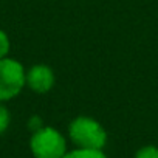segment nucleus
I'll return each instance as SVG.
<instances>
[{
  "label": "nucleus",
  "instance_id": "obj_5",
  "mask_svg": "<svg viewBox=\"0 0 158 158\" xmlns=\"http://www.w3.org/2000/svg\"><path fill=\"white\" fill-rule=\"evenodd\" d=\"M64 158H107V155L101 149H82L77 147L71 152H67Z\"/></svg>",
  "mask_w": 158,
  "mask_h": 158
},
{
  "label": "nucleus",
  "instance_id": "obj_7",
  "mask_svg": "<svg viewBox=\"0 0 158 158\" xmlns=\"http://www.w3.org/2000/svg\"><path fill=\"white\" fill-rule=\"evenodd\" d=\"M10 47H11V44H10L8 34H6L3 30H0V59H3V57L8 56Z\"/></svg>",
  "mask_w": 158,
  "mask_h": 158
},
{
  "label": "nucleus",
  "instance_id": "obj_1",
  "mask_svg": "<svg viewBox=\"0 0 158 158\" xmlns=\"http://www.w3.org/2000/svg\"><path fill=\"white\" fill-rule=\"evenodd\" d=\"M70 139L82 149H104L107 143L106 129L90 116H77L68 126Z\"/></svg>",
  "mask_w": 158,
  "mask_h": 158
},
{
  "label": "nucleus",
  "instance_id": "obj_8",
  "mask_svg": "<svg viewBox=\"0 0 158 158\" xmlns=\"http://www.w3.org/2000/svg\"><path fill=\"white\" fill-rule=\"evenodd\" d=\"M10 121H11V116H10V112L5 106L0 104V133H3L8 126H10Z\"/></svg>",
  "mask_w": 158,
  "mask_h": 158
},
{
  "label": "nucleus",
  "instance_id": "obj_2",
  "mask_svg": "<svg viewBox=\"0 0 158 158\" xmlns=\"http://www.w3.org/2000/svg\"><path fill=\"white\" fill-rule=\"evenodd\" d=\"M30 149L34 158H64L67 153V141L54 127H40L33 132Z\"/></svg>",
  "mask_w": 158,
  "mask_h": 158
},
{
  "label": "nucleus",
  "instance_id": "obj_3",
  "mask_svg": "<svg viewBox=\"0 0 158 158\" xmlns=\"http://www.w3.org/2000/svg\"><path fill=\"white\" fill-rule=\"evenodd\" d=\"M27 84L23 65L11 57L0 59V102L16 98Z\"/></svg>",
  "mask_w": 158,
  "mask_h": 158
},
{
  "label": "nucleus",
  "instance_id": "obj_6",
  "mask_svg": "<svg viewBox=\"0 0 158 158\" xmlns=\"http://www.w3.org/2000/svg\"><path fill=\"white\" fill-rule=\"evenodd\" d=\"M135 158H158V147L156 146H144L135 153Z\"/></svg>",
  "mask_w": 158,
  "mask_h": 158
},
{
  "label": "nucleus",
  "instance_id": "obj_4",
  "mask_svg": "<svg viewBox=\"0 0 158 158\" xmlns=\"http://www.w3.org/2000/svg\"><path fill=\"white\" fill-rule=\"evenodd\" d=\"M27 85L36 93H47L54 85V73L47 65H34L27 71Z\"/></svg>",
  "mask_w": 158,
  "mask_h": 158
}]
</instances>
